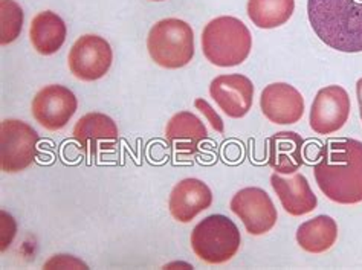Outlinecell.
Masks as SVG:
<instances>
[{
  "label": "cell",
  "mask_w": 362,
  "mask_h": 270,
  "mask_svg": "<svg viewBox=\"0 0 362 270\" xmlns=\"http://www.w3.org/2000/svg\"><path fill=\"white\" fill-rule=\"evenodd\" d=\"M313 175L329 200L338 205L361 204L362 142L349 138L327 141L320 150Z\"/></svg>",
  "instance_id": "cell-1"
},
{
  "label": "cell",
  "mask_w": 362,
  "mask_h": 270,
  "mask_svg": "<svg viewBox=\"0 0 362 270\" xmlns=\"http://www.w3.org/2000/svg\"><path fill=\"white\" fill-rule=\"evenodd\" d=\"M313 33L339 52H362V0H308Z\"/></svg>",
  "instance_id": "cell-2"
},
{
  "label": "cell",
  "mask_w": 362,
  "mask_h": 270,
  "mask_svg": "<svg viewBox=\"0 0 362 270\" xmlns=\"http://www.w3.org/2000/svg\"><path fill=\"white\" fill-rule=\"evenodd\" d=\"M252 49V35L235 17L222 16L209 22L202 33V51L206 60L218 67L242 64Z\"/></svg>",
  "instance_id": "cell-3"
},
{
  "label": "cell",
  "mask_w": 362,
  "mask_h": 270,
  "mask_svg": "<svg viewBox=\"0 0 362 270\" xmlns=\"http://www.w3.org/2000/svg\"><path fill=\"white\" fill-rule=\"evenodd\" d=\"M192 249L206 264H223L233 259L242 245L240 230L231 218L211 214L194 226Z\"/></svg>",
  "instance_id": "cell-4"
},
{
  "label": "cell",
  "mask_w": 362,
  "mask_h": 270,
  "mask_svg": "<svg viewBox=\"0 0 362 270\" xmlns=\"http://www.w3.org/2000/svg\"><path fill=\"white\" fill-rule=\"evenodd\" d=\"M147 49L156 64L165 69H180L194 57V33L187 22L164 18L151 28Z\"/></svg>",
  "instance_id": "cell-5"
},
{
  "label": "cell",
  "mask_w": 362,
  "mask_h": 270,
  "mask_svg": "<svg viewBox=\"0 0 362 270\" xmlns=\"http://www.w3.org/2000/svg\"><path fill=\"white\" fill-rule=\"evenodd\" d=\"M40 136L30 124L6 119L0 125V163L5 172H21L33 165Z\"/></svg>",
  "instance_id": "cell-6"
},
{
  "label": "cell",
  "mask_w": 362,
  "mask_h": 270,
  "mask_svg": "<svg viewBox=\"0 0 362 270\" xmlns=\"http://www.w3.org/2000/svg\"><path fill=\"white\" fill-rule=\"evenodd\" d=\"M231 211L242 220L247 234L264 235L275 226L279 212L268 192L262 188H243L231 199Z\"/></svg>",
  "instance_id": "cell-7"
},
{
  "label": "cell",
  "mask_w": 362,
  "mask_h": 270,
  "mask_svg": "<svg viewBox=\"0 0 362 270\" xmlns=\"http://www.w3.org/2000/svg\"><path fill=\"white\" fill-rule=\"evenodd\" d=\"M68 61L75 78L81 81H97L109 72L113 52L106 38L88 34L74 43Z\"/></svg>",
  "instance_id": "cell-8"
},
{
  "label": "cell",
  "mask_w": 362,
  "mask_h": 270,
  "mask_svg": "<svg viewBox=\"0 0 362 270\" xmlns=\"http://www.w3.org/2000/svg\"><path fill=\"white\" fill-rule=\"evenodd\" d=\"M78 109L77 96L60 84L43 88L33 100V117L42 127L49 131H59L69 124Z\"/></svg>",
  "instance_id": "cell-9"
},
{
  "label": "cell",
  "mask_w": 362,
  "mask_h": 270,
  "mask_svg": "<svg viewBox=\"0 0 362 270\" xmlns=\"http://www.w3.org/2000/svg\"><path fill=\"white\" fill-rule=\"evenodd\" d=\"M350 117V96L341 86L318 90L312 102L309 122L317 134H332L344 127Z\"/></svg>",
  "instance_id": "cell-10"
},
{
  "label": "cell",
  "mask_w": 362,
  "mask_h": 270,
  "mask_svg": "<svg viewBox=\"0 0 362 270\" xmlns=\"http://www.w3.org/2000/svg\"><path fill=\"white\" fill-rule=\"evenodd\" d=\"M209 95L228 117L240 119L252 107L254 84L242 74L221 75L209 84Z\"/></svg>",
  "instance_id": "cell-11"
},
{
  "label": "cell",
  "mask_w": 362,
  "mask_h": 270,
  "mask_svg": "<svg viewBox=\"0 0 362 270\" xmlns=\"http://www.w3.org/2000/svg\"><path fill=\"white\" fill-rule=\"evenodd\" d=\"M304 107L303 95L288 83H272L260 95V109L274 124H297L303 118Z\"/></svg>",
  "instance_id": "cell-12"
},
{
  "label": "cell",
  "mask_w": 362,
  "mask_h": 270,
  "mask_svg": "<svg viewBox=\"0 0 362 270\" xmlns=\"http://www.w3.org/2000/svg\"><path fill=\"white\" fill-rule=\"evenodd\" d=\"M211 205V189L205 182L193 177L176 183L168 200L170 214L180 223H189Z\"/></svg>",
  "instance_id": "cell-13"
},
{
  "label": "cell",
  "mask_w": 362,
  "mask_h": 270,
  "mask_svg": "<svg viewBox=\"0 0 362 270\" xmlns=\"http://www.w3.org/2000/svg\"><path fill=\"white\" fill-rule=\"evenodd\" d=\"M74 139L81 150L97 158L98 151L112 150L118 142L119 133L115 121L104 113H88L75 124Z\"/></svg>",
  "instance_id": "cell-14"
},
{
  "label": "cell",
  "mask_w": 362,
  "mask_h": 270,
  "mask_svg": "<svg viewBox=\"0 0 362 270\" xmlns=\"http://www.w3.org/2000/svg\"><path fill=\"white\" fill-rule=\"evenodd\" d=\"M271 187L289 216L301 217L317 209L318 199L313 194L306 176L300 172H293L291 177H283V175L274 172L271 176Z\"/></svg>",
  "instance_id": "cell-15"
},
{
  "label": "cell",
  "mask_w": 362,
  "mask_h": 270,
  "mask_svg": "<svg viewBox=\"0 0 362 270\" xmlns=\"http://www.w3.org/2000/svg\"><path fill=\"white\" fill-rule=\"evenodd\" d=\"M165 138L179 154L192 156L199 146L208 139V131L201 118L192 112H179L167 124Z\"/></svg>",
  "instance_id": "cell-16"
},
{
  "label": "cell",
  "mask_w": 362,
  "mask_h": 270,
  "mask_svg": "<svg viewBox=\"0 0 362 270\" xmlns=\"http://www.w3.org/2000/svg\"><path fill=\"white\" fill-rule=\"evenodd\" d=\"M304 139L295 131H280L268 139V163L279 175H293L304 162Z\"/></svg>",
  "instance_id": "cell-17"
},
{
  "label": "cell",
  "mask_w": 362,
  "mask_h": 270,
  "mask_svg": "<svg viewBox=\"0 0 362 270\" xmlns=\"http://www.w3.org/2000/svg\"><path fill=\"white\" fill-rule=\"evenodd\" d=\"M66 23L52 11L39 13L31 22L30 38L34 49L42 55H52L66 42Z\"/></svg>",
  "instance_id": "cell-18"
},
{
  "label": "cell",
  "mask_w": 362,
  "mask_h": 270,
  "mask_svg": "<svg viewBox=\"0 0 362 270\" xmlns=\"http://www.w3.org/2000/svg\"><path fill=\"white\" fill-rule=\"evenodd\" d=\"M338 225L329 216H317L297 229V243L309 254H324L337 243Z\"/></svg>",
  "instance_id": "cell-19"
},
{
  "label": "cell",
  "mask_w": 362,
  "mask_h": 270,
  "mask_svg": "<svg viewBox=\"0 0 362 270\" xmlns=\"http://www.w3.org/2000/svg\"><path fill=\"white\" fill-rule=\"evenodd\" d=\"M295 0H247V17L260 30H274L289 22Z\"/></svg>",
  "instance_id": "cell-20"
},
{
  "label": "cell",
  "mask_w": 362,
  "mask_h": 270,
  "mask_svg": "<svg viewBox=\"0 0 362 270\" xmlns=\"http://www.w3.org/2000/svg\"><path fill=\"white\" fill-rule=\"evenodd\" d=\"M23 11L14 0H0V42L9 45L22 33Z\"/></svg>",
  "instance_id": "cell-21"
},
{
  "label": "cell",
  "mask_w": 362,
  "mask_h": 270,
  "mask_svg": "<svg viewBox=\"0 0 362 270\" xmlns=\"http://www.w3.org/2000/svg\"><path fill=\"white\" fill-rule=\"evenodd\" d=\"M194 107L197 110H201V113H204V117L208 119V122L211 124V127L218 131V133H223L225 131V124L222 121V118L218 117L217 112L209 105V102L204 98H197L194 101Z\"/></svg>",
  "instance_id": "cell-22"
},
{
  "label": "cell",
  "mask_w": 362,
  "mask_h": 270,
  "mask_svg": "<svg viewBox=\"0 0 362 270\" xmlns=\"http://www.w3.org/2000/svg\"><path fill=\"white\" fill-rule=\"evenodd\" d=\"M46 269H75V267H81V269H88L84 263H81L80 259L74 258V257H68V255H59V257H54L51 258L49 262L45 264Z\"/></svg>",
  "instance_id": "cell-23"
},
{
  "label": "cell",
  "mask_w": 362,
  "mask_h": 270,
  "mask_svg": "<svg viewBox=\"0 0 362 270\" xmlns=\"http://www.w3.org/2000/svg\"><path fill=\"white\" fill-rule=\"evenodd\" d=\"M356 98H358V105H359V117L362 121V78L356 81Z\"/></svg>",
  "instance_id": "cell-24"
},
{
  "label": "cell",
  "mask_w": 362,
  "mask_h": 270,
  "mask_svg": "<svg viewBox=\"0 0 362 270\" xmlns=\"http://www.w3.org/2000/svg\"><path fill=\"white\" fill-rule=\"evenodd\" d=\"M155 2H162V0H155Z\"/></svg>",
  "instance_id": "cell-25"
}]
</instances>
